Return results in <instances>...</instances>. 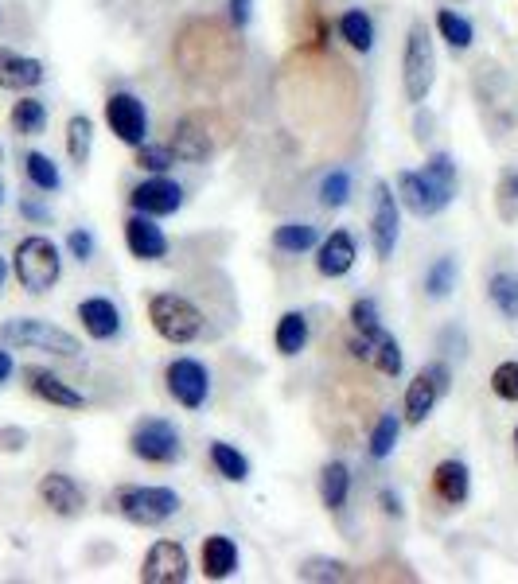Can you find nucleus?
I'll use <instances>...</instances> for the list:
<instances>
[{"label": "nucleus", "mask_w": 518, "mask_h": 584, "mask_svg": "<svg viewBox=\"0 0 518 584\" xmlns=\"http://www.w3.org/2000/svg\"><path fill=\"white\" fill-rule=\"evenodd\" d=\"M242 51L230 32H222L211 20H191L176 39V63L191 82H222L238 67Z\"/></svg>", "instance_id": "f257e3e1"}, {"label": "nucleus", "mask_w": 518, "mask_h": 584, "mask_svg": "<svg viewBox=\"0 0 518 584\" xmlns=\"http://www.w3.org/2000/svg\"><path fill=\"white\" fill-rule=\"evenodd\" d=\"M148 324L156 328L160 339H168L176 347L195 343L203 335V328H207L203 312L187 296H180V292H152L148 296Z\"/></svg>", "instance_id": "f03ea898"}, {"label": "nucleus", "mask_w": 518, "mask_h": 584, "mask_svg": "<svg viewBox=\"0 0 518 584\" xmlns=\"http://www.w3.org/2000/svg\"><path fill=\"white\" fill-rule=\"evenodd\" d=\"M113 507L133 526H160L180 511V495L176 487H164V483H129V487H117Z\"/></svg>", "instance_id": "7ed1b4c3"}, {"label": "nucleus", "mask_w": 518, "mask_h": 584, "mask_svg": "<svg viewBox=\"0 0 518 584\" xmlns=\"http://www.w3.org/2000/svg\"><path fill=\"white\" fill-rule=\"evenodd\" d=\"M222 141H226V125L219 121V113L195 110V113H184V117L176 121L168 148L176 152V160L199 164V160L215 156L222 148Z\"/></svg>", "instance_id": "20e7f679"}, {"label": "nucleus", "mask_w": 518, "mask_h": 584, "mask_svg": "<svg viewBox=\"0 0 518 584\" xmlns=\"http://www.w3.org/2000/svg\"><path fill=\"white\" fill-rule=\"evenodd\" d=\"M12 269H16V281L39 296V292L55 289V281H59V273H63V257H59V246H55L51 238L32 234V238H24V242L16 246Z\"/></svg>", "instance_id": "39448f33"}, {"label": "nucleus", "mask_w": 518, "mask_h": 584, "mask_svg": "<svg viewBox=\"0 0 518 584\" xmlns=\"http://www.w3.org/2000/svg\"><path fill=\"white\" fill-rule=\"evenodd\" d=\"M437 82V55H433V39L429 28L417 20L406 36V55H402V90H406L409 106H421L429 98Z\"/></svg>", "instance_id": "423d86ee"}, {"label": "nucleus", "mask_w": 518, "mask_h": 584, "mask_svg": "<svg viewBox=\"0 0 518 584\" xmlns=\"http://www.w3.org/2000/svg\"><path fill=\"white\" fill-rule=\"evenodd\" d=\"M0 339H4L8 347L47 351V355H63V359H74V355L82 351V343L74 339L71 331L55 328V324H47V320H28V316L0 324Z\"/></svg>", "instance_id": "0eeeda50"}, {"label": "nucleus", "mask_w": 518, "mask_h": 584, "mask_svg": "<svg viewBox=\"0 0 518 584\" xmlns=\"http://www.w3.org/2000/svg\"><path fill=\"white\" fill-rule=\"evenodd\" d=\"M129 452L145 464H176L184 456V444H180V429L164 417H145L133 425L129 433Z\"/></svg>", "instance_id": "6e6552de"}, {"label": "nucleus", "mask_w": 518, "mask_h": 584, "mask_svg": "<svg viewBox=\"0 0 518 584\" xmlns=\"http://www.w3.org/2000/svg\"><path fill=\"white\" fill-rule=\"evenodd\" d=\"M398 199L406 203L409 215L417 219H433L456 199V187H444L429 172H398Z\"/></svg>", "instance_id": "1a4fd4ad"}, {"label": "nucleus", "mask_w": 518, "mask_h": 584, "mask_svg": "<svg viewBox=\"0 0 518 584\" xmlns=\"http://www.w3.org/2000/svg\"><path fill=\"white\" fill-rule=\"evenodd\" d=\"M164 386L172 394V402L184 405V409H203L207 405V394H211V374L199 359H172L168 370H164Z\"/></svg>", "instance_id": "9d476101"}, {"label": "nucleus", "mask_w": 518, "mask_h": 584, "mask_svg": "<svg viewBox=\"0 0 518 584\" xmlns=\"http://www.w3.org/2000/svg\"><path fill=\"white\" fill-rule=\"evenodd\" d=\"M106 125L113 129V137L121 141V145H145L148 141V113H145V102L137 98V94H129V90H117L106 98Z\"/></svg>", "instance_id": "9b49d317"}, {"label": "nucleus", "mask_w": 518, "mask_h": 584, "mask_svg": "<svg viewBox=\"0 0 518 584\" xmlns=\"http://www.w3.org/2000/svg\"><path fill=\"white\" fill-rule=\"evenodd\" d=\"M448 382H452L448 363H425L421 366V374H417V378L406 386V421L409 425H421V421L433 413L437 398L448 390Z\"/></svg>", "instance_id": "f8f14e48"}, {"label": "nucleus", "mask_w": 518, "mask_h": 584, "mask_svg": "<svg viewBox=\"0 0 518 584\" xmlns=\"http://www.w3.org/2000/svg\"><path fill=\"white\" fill-rule=\"evenodd\" d=\"M398 226H402L398 199H394L390 183L378 180L374 183V219H370V242H374V254H378V261H390V257H394V246H398Z\"/></svg>", "instance_id": "ddd939ff"}, {"label": "nucleus", "mask_w": 518, "mask_h": 584, "mask_svg": "<svg viewBox=\"0 0 518 584\" xmlns=\"http://www.w3.org/2000/svg\"><path fill=\"white\" fill-rule=\"evenodd\" d=\"M187 549L180 542H152V549L145 553L141 561V581L145 584H184L187 581Z\"/></svg>", "instance_id": "4468645a"}, {"label": "nucleus", "mask_w": 518, "mask_h": 584, "mask_svg": "<svg viewBox=\"0 0 518 584\" xmlns=\"http://www.w3.org/2000/svg\"><path fill=\"white\" fill-rule=\"evenodd\" d=\"M129 207L152 215V219H164V215H176L184 207V187L176 180H164V176H152V180L137 183L129 191Z\"/></svg>", "instance_id": "2eb2a0df"}, {"label": "nucleus", "mask_w": 518, "mask_h": 584, "mask_svg": "<svg viewBox=\"0 0 518 584\" xmlns=\"http://www.w3.org/2000/svg\"><path fill=\"white\" fill-rule=\"evenodd\" d=\"M125 246H129V254L141 257V261H160V257L168 254L164 230L152 222V215H141V211H133L125 219Z\"/></svg>", "instance_id": "dca6fc26"}, {"label": "nucleus", "mask_w": 518, "mask_h": 584, "mask_svg": "<svg viewBox=\"0 0 518 584\" xmlns=\"http://www.w3.org/2000/svg\"><path fill=\"white\" fill-rule=\"evenodd\" d=\"M39 499H43V507H51L59 518H74V514H82V507H86L82 487L63 472H47L39 479Z\"/></svg>", "instance_id": "f3484780"}, {"label": "nucleus", "mask_w": 518, "mask_h": 584, "mask_svg": "<svg viewBox=\"0 0 518 584\" xmlns=\"http://www.w3.org/2000/svg\"><path fill=\"white\" fill-rule=\"evenodd\" d=\"M78 320H82L86 335L98 339V343H106V339H113L121 331V312H117V304H113L110 296H86L78 304Z\"/></svg>", "instance_id": "a211bd4d"}, {"label": "nucleus", "mask_w": 518, "mask_h": 584, "mask_svg": "<svg viewBox=\"0 0 518 584\" xmlns=\"http://www.w3.org/2000/svg\"><path fill=\"white\" fill-rule=\"evenodd\" d=\"M24 378H28V390L36 394L39 402L59 405V409H82V405H86V398H82L74 386H67L59 374H51V370L28 366V370H24Z\"/></svg>", "instance_id": "6ab92c4d"}, {"label": "nucleus", "mask_w": 518, "mask_h": 584, "mask_svg": "<svg viewBox=\"0 0 518 584\" xmlns=\"http://www.w3.org/2000/svg\"><path fill=\"white\" fill-rule=\"evenodd\" d=\"M355 238L347 234V230H332L324 242H320V257H316V269H320V277H347L351 269H355Z\"/></svg>", "instance_id": "aec40b11"}, {"label": "nucleus", "mask_w": 518, "mask_h": 584, "mask_svg": "<svg viewBox=\"0 0 518 584\" xmlns=\"http://www.w3.org/2000/svg\"><path fill=\"white\" fill-rule=\"evenodd\" d=\"M43 63L28 59L12 47H0V90H36L43 82Z\"/></svg>", "instance_id": "412c9836"}, {"label": "nucleus", "mask_w": 518, "mask_h": 584, "mask_svg": "<svg viewBox=\"0 0 518 584\" xmlns=\"http://www.w3.org/2000/svg\"><path fill=\"white\" fill-rule=\"evenodd\" d=\"M433 495L441 503H448V507L468 503V495H472V472H468V464L464 460H441L437 472H433Z\"/></svg>", "instance_id": "4be33fe9"}, {"label": "nucleus", "mask_w": 518, "mask_h": 584, "mask_svg": "<svg viewBox=\"0 0 518 584\" xmlns=\"http://www.w3.org/2000/svg\"><path fill=\"white\" fill-rule=\"evenodd\" d=\"M238 573V546L226 534H211L203 542V577L207 581H226Z\"/></svg>", "instance_id": "5701e85b"}, {"label": "nucleus", "mask_w": 518, "mask_h": 584, "mask_svg": "<svg viewBox=\"0 0 518 584\" xmlns=\"http://www.w3.org/2000/svg\"><path fill=\"white\" fill-rule=\"evenodd\" d=\"M273 343H277V351H281L285 359L300 355V351L308 347V316H304V312H285V316L277 320Z\"/></svg>", "instance_id": "b1692460"}, {"label": "nucleus", "mask_w": 518, "mask_h": 584, "mask_svg": "<svg viewBox=\"0 0 518 584\" xmlns=\"http://www.w3.org/2000/svg\"><path fill=\"white\" fill-rule=\"evenodd\" d=\"M487 300L499 308L503 320H518V273H507V269L491 273L487 277Z\"/></svg>", "instance_id": "393cba45"}, {"label": "nucleus", "mask_w": 518, "mask_h": 584, "mask_svg": "<svg viewBox=\"0 0 518 584\" xmlns=\"http://www.w3.org/2000/svg\"><path fill=\"white\" fill-rule=\"evenodd\" d=\"M347 491H351V472H347V464H324V472H320V503L328 507V511H343V503H347Z\"/></svg>", "instance_id": "a878e982"}, {"label": "nucleus", "mask_w": 518, "mask_h": 584, "mask_svg": "<svg viewBox=\"0 0 518 584\" xmlns=\"http://www.w3.org/2000/svg\"><path fill=\"white\" fill-rule=\"evenodd\" d=\"M316 242H320V230L308 222H285L273 230V250L281 254H308Z\"/></svg>", "instance_id": "bb28decb"}, {"label": "nucleus", "mask_w": 518, "mask_h": 584, "mask_svg": "<svg viewBox=\"0 0 518 584\" xmlns=\"http://www.w3.org/2000/svg\"><path fill=\"white\" fill-rule=\"evenodd\" d=\"M339 36L347 39V47H355V51H370L374 47V20L363 8H347L339 16Z\"/></svg>", "instance_id": "cd10ccee"}, {"label": "nucleus", "mask_w": 518, "mask_h": 584, "mask_svg": "<svg viewBox=\"0 0 518 584\" xmlns=\"http://www.w3.org/2000/svg\"><path fill=\"white\" fill-rule=\"evenodd\" d=\"M211 464H215V472L222 479H230V483H246L250 479V460L234 448V444H226V440H215L211 444Z\"/></svg>", "instance_id": "c85d7f7f"}, {"label": "nucleus", "mask_w": 518, "mask_h": 584, "mask_svg": "<svg viewBox=\"0 0 518 584\" xmlns=\"http://www.w3.org/2000/svg\"><path fill=\"white\" fill-rule=\"evenodd\" d=\"M12 129L20 133V137H39L43 129H47V106L39 102V98H20L16 106H12Z\"/></svg>", "instance_id": "c756f323"}, {"label": "nucleus", "mask_w": 518, "mask_h": 584, "mask_svg": "<svg viewBox=\"0 0 518 584\" xmlns=\"http://www.w3.org/2000/svg\"><path fill=\"white\" fill-rule=\"evenodd\" d=\"M370 343V359L367 363H374L386 378H398L402 374V347H398V339L394 335H386V331H378L374 339H367Z\"/></svg>", "instance_id": "7c9ffc66"}, {"label": "nucleus", "mask_w": 518, "mask_h": 584, "mask_svg": "<svg viewBox=\"0 0 518 584\" xmlns=\"http://www.w3.org/2000/svg\"><path fill=\"white\" fill-rule=\"evenodd\" d=\"M90 148H94V121L86 113H74L67 121V156L82 168L90 160Z\"/></svg>", "instance_id": "2f4dec72"}, {"label": "nucleus", "mask_w": 518, "mask_h": 584, "mask_svg": "<svg viewBox=\"0 0 518 584\" xmlns=\"http://www.w3.org/2000/svg\"><path fill=\"white\" fill-rule=\"evenodd\" d=\"M437 32L448 39L452 51H468L472 39H476V28H472L456 8H441V12H437Z\"/></svg>", "instance_id": "473e14b6"}, {"label": "nucleus", "mask_w": 518, "mask_h": 584, "mask_svg": "<svg viewBox=\"0 0 518 584\" xmlns=\"http://www.w3.org/2000/svg\"><path fill=\"white\" fill-rule=\"evenodd\" d=\"M24 176H28V183L39 187V191H59V187H63L59 164H55L51 156H43V152H28V156H24Z\"/></svg>", "instance_id": "72a5a7b5"}, {"label": "nucleus", "mask_w": 518, "mask_h": 584, "mask_svg": "<svg viewBox=\"0 0 518 584\" xmlns=\"http://www.w3.org/2000/svg\"><path fill=\"white\" fill-rule=\"evenodd\" d=\"M398 433H402V421H398L394 413H382V417L374 421V429H370V460H386V456H394V448H398Z\"/></svg>", "instance_id": "f704fd0d"}, {"label": "nucleus", "mask_w": 518, "mask_h": 584, "mask_svg": "<svg viewBox=\"0 0 518 584\" xmlns=\"http://www.w3.org/2000/svg\"><path fill=\"white\" fill-rule=\"evenodd\" d=\"M347 199H351V172L347 168H332L320 180V207L339 211V207H347Z\"/></svg>", "instance_id": "c9c22d12"}, {"label": "nucleus", "mask_w": 518, "mask_h": 584, "mask_svg": "<svg viewBox=\"0 0 518 584\" xmlns=\"http://www.w3.org/2000/svg\"><path fill=\"white\" fill-rule=\"evenodd\" d=\"M495 215L503 222H518V168H507L495 183Z\"/></svg>", "instance_id": "e433bc0d"}, {"label": "nucleus", "mask_w": 518, "mask_h": 584, "mask_svg": "<svg viewBox=\"0 0 518 584\" xmlns=\"http://www.w3.org/2000/svg\"><path fill=\"white\" fill-rule=\"evenodd\" d=\"M452 289H456V261H452V257H437V261L425 269V292H429L433 300H444Z\"/></svg>", "instance_id": "4c0bfd02"}, {"label": "nucleus", "mask_w": 518, "mask_h": 584, "mask_svg": "<svg viewBox=\"0 0 518 584\" xmlns=\"http://www.w3.org/2000/svg\"><path fill=\"white\" fill-rule=\"evenodd\" d=\"M351 328H355V335H363V339H374V335L382 331L378 304H374L370 296H359V300L351 304Z\"/></svg>", "instance_id": "58836bf2"}, {"label": "nucleus", "mask_w": 518, "mask_h": 584, "mask_svg": "<svg viewBox=\"0 0 518 584\" xmlns=\"http://www.w3.org/2000/svg\"><path fill=\"white\" fill-rule=\"evenodd\" d=\"M176 164V152L168 145H137V168H145V172H152V176H164L168 168Z\"/></svg>", "instance_id": "ea45409f"}, {"label": "nucleus", "mask_w": 518, "mask_h": 584, "mask_svg": "<svg viewBox=\"0 0 518 584\" xmlns=\"http://www.w3.org/2000/svg\"><path fill=\"white\" fill-rule=\"evenodd\" d=\"M296 577H300V581H347L351 573H347L343 561H324V557H316V561H304V565L296 569Z\"/></svg>", "instance_id": "a19ab883"}, {"label": "nucleus", "mask_w": 518, "mask_h": 584, "mask_svg": "<svg viewBox=\"0 0 518 584\" xmlns=\"http://www.w3.org/2000/svg\"><path fill=\"white\" fill-rule=\"evenodd\" d=\"M491 390H495V398L518 405V359L499 363L495 370H491Z\"/></svg>", "instance_id": "79ce46f5"}, {"label": "nucleus", "mask_w": 518, "mask_h": 584, "mask_svg": "<svg viewBox=\"0 0 518 584\" xmlns=\"http://www.w3.org/2000/svg\"><path fill=\"white\" fill-rule=\"evenodd\" d=\"M67 250H71L74 261H90L94 257V234L90 230H71L67 234Z\"/></svg>", "instance_id": "37998d69"}, {"label": "nucleus", "mask_w": 518, "mask_h": 584, "mask_svg": "<svg viewBox=\"0 0 518 584\" xmlns=\"http://www.w3.org/2000/svg\"><path fill=\"white\" fill-rule=\"evenodd\" d=\"M226 8H230V24L242 32L246 24H250V16H254V0H226Z\"/></svg>", "instance_id": "c03bdc74"}, {"label": "nucleus", "mask_w": 518, "mask_h": 584, "mask_svg": "<svg viewBox=\"0 0 518 584\" xmlns=\"http://www.w3.org/2000/svg\"><path fill=\"white\" fill-rule=\"evenodd\" d=\"M24 444H28V433H24V429H16V425H12V429H0V448H4V452H20Z\"/></svg>", "instance_id": "a18cd8bd"}, {"label": "nucleus", "mask_w": 518, "mask_h": 584, "mask_svg": "<svg viewBox=\"0 0 518 584\" xmlns=\"http://www.w3.org/2000/svg\"><path fill=\"white\" fill-rule=\"evenodd\" d=\"M20 215H24V219H32V222L51 219V211H47V207H39V203H32V199H24V203H20Z\"/></svg>", "instance_id": "49530a36"}, {"label": "nucleus", "mask_w": 518, "mask_h": 584, "mask_svg": "<svg viewBox=\"0 0 518 584\" xmlns=\"http://www.w3.org/2000/svg\"><path fill=\"white\" fill-rule=\"evenodd\" d=\"M378 503H382V511H386V514L402 518V503H398V495H390V491H378Z\"/></svg>", "instance_id": "de8ad7c7"}, {"label": "nucleus", "mask_w": 518, "mask_h": 584, "mask_svg": "<svg viewBox=\"0 0 518 584\" xmlns=\"http://www.w3.org/2000/svg\"><path fill=\"white\" fill-rule=\"evenodd\" d=\"M12 370H16V363H12V355L8 351H0V386L12 378Z\"/></svg>", "instance_id": "09e8293b"}, {"label": "nucleus", "mask_w": 518, "mask_h": 584, "mask_svg": "<svg viewBox=\"0 0 518 584\" xmlns=\"http://www.w3.org/2000/svg\"><path fill=\"white\" fill-rule=\"evenodd\" d=\"M4 277H8V261L0 257V285H4Z\"/></svg>", "instance_id": "8fccbe9b"}, {"label": "nucleus", "mask_w": 518, "mask_h": 584, "mask_svg": "<svg viewBox=\"0 0 518 584\" xmlns=\"http://www.w3.org/2000/svg\"><path fill=\"white\" fill-rule=\"evenodd\" d=\"M515 456H518V425H515Z\"/></svg>", "instance_id": "3c124183"}, {"label": "nucleus", "mask_w": 518, "mask_h": 584, "mask_svg": "<svg viewBox=\"0 0 518 584\" xmlns=\"http://www.w3.org/2000/svg\"><path fill=\"white\" fill-rule=\"evenodd\" d=\"M0 160H4V148H0Z\"/></svg>", "instance_id": "603ef678"}, {"label": "nucleus", "mask_w": 518, "mask_h": 584, "mask_svg": "<svg viewBox=\"0 0 518 584\" xmlns=\"http://www.w3.org/2000/svg\"><path fill=\"white\" fill-rule=\"evenodd\" d=\"M0 195H4V187H0Z\"/></svg>", "instance_id": "864d4df0"}]
</instances>
